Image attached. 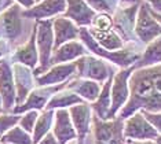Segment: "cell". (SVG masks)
<instances>
[{"label":"cell","instance_id":"cell-13","mask_svg":"<svg viewBox=\"0 0 161 144\" xmlns=\"http://www.w3.org/2000/svg\"><path fill=\"white\" fill-rule=\"evenodd\" d=\"M62 85L55 87V88H50V89H40V91H33L29 95V99L24 104H19L14 109V113H25V111H31V110H40L43 109L46 104V102L48 100V96L51 95V92L58 91Z\"/></svg>","mask_w":161,"mask_h":144},{"label":"cell","instance_id":"cell-11","mask_svg":"<svg viewBox=\"0 0 161 144\" xmlns=\"http://www.w3.org/2000/svg\"><path fill=\"white\" fill-rule=\"evenodd\" d=\"M65 2L66 0H43L40 4L22 11V17L40 19V18L55 15L65 10Z\"/></svg>","mask_w":161,"mask_h":144},{"label":"cell","instance_id":"cell-15","mask_svg":"<svg viewBox=\"0 0 161 144\" xmlns=\"http://www.w3.org/2000/svg\"><path fill=\"white\" fill-rule=\"evenodd\" d=\"M76 66H79L80 74L88 77V78L105 80L106 76H108L106 66L101 61H97L94 58H84L81 61L76 62Z\"/></svg>","mask_w":161,"mask_h":144},{"label":"cell","instance_id":"cell-21","mask_svg":"<svg viewBox=\"0 0 161 144\" xmlns=\"http://www.w3.org/2000/svg\"><path fill=\"white\" fill-rule=\"evenodd\" d=\"M53 121H54V111L53 110H47L37 118L33 129V136H32V140H33V144H37L40 140H42L47 133H50V129L53 126Z\"/></svg>","mask_w":161,"mask_h":144},{"label":"cell","instance_id":"cell-1","mask_svg":"<svg viewBox=\"0 0 161 144\" xmlns=\"http://www.w3.org/2000/svg\"><path fill=\"white\" fill-rule=\"evenodd\" d=\"M149 113L161 111V65L138 70L131 78V99L120 113L121 120L131 117L136 110Z\"/></svg>","mask_w":161,"mask_h":144},{"label":"cell","instance_id":"cell-40","mask_svg":"<svg viewBox=\"0 0 161 144\" xmlns=\"http://www.w3.org/2000/svg\"><path fill=\"white\" fill-rule=\"evenodd\" d=\"M154 141H156L157 144H161V135H158V136H157V137L154 139Z\"/></svg>","mask_w":161,"mask_h":144},{"label":"cell","instance_id":"cell-37","mask_svg":"<svg viewBox=\"0 0 161 144\" xmlns=\"http://www.w3.org/2000/svg\"><path fill=\"white\" fill-rule=\"evenodd\" d=\"M150 3H152L153 8H154L156 11L161 13V0H150Z\"/></svg>","mask_w":161,"mask_h":144},{"label":"cell","instance_id":"cell-6","mask_svg":"<svg viewBox=\"0 0 161 144\" xmlns=\"http://www.w3.org/2000/svg\"><path fill=\"white\" fill-rule=\"evenodd\" d=\"M53 135L58 140V144H68L77 139V133H76V129L73 126V122L68 110L64 109L57 110Z\"/></svg>","mask_w":161,"mask_h":144},{"label":"cell","instance_id":"cell-12","mask_svg":"<svg viewBox=\"0 0 161 144\" xmlns=\"http://www.w3.org/2000/svg\"><path fill=\"white\" fill-rule=\"evenodd\" d=\"M0 93L3 99V107L6 110H10L15 103V92H14L11 70L6 62L0 63Z\"/></svg>","mask_w":161,"mask_h":144},{"label":"cell","instance_id":"cell-7","mask_svg":"<svg viewBox=\"0 0 161 144\" xmlns=\"http://www.w3.org/2000/svg\"><path fill=\"white\" fill-rule=\"evenodd\" d=\"M132 67L123 70V72L117 73L114 77V84H113V95H112V106L110 111H109V120L114 118L116 113L124 106V103L128 99V87H127V80L130 77Z\"/></svg>","mask_w":161,"mask_h":144},{"label":"cell","instance_id":"cell-22","mask_svg":"<svg viewBox=\"0 0 161 144\" xmlns=\"http://www.w3.org/2000/svg\"><path fill=\"white\" fill-rule=\"evenodd\" d=\"M68 88L76 91L79 95H81L84 99L90 102H94L99 96V85L95 81H73Z\"/></svg>","mask_w":161,"mask_h":144},{"label":"cell","instance_id":"cell-17","mask_svg":"<svg viewBox=\"0 0 161 144\" xmlns=\"http://www.w3.org/2000/svg\"><path fill=\"white\" fill-rule=\"evenodd\" d=\"M75 67H76V63L55 66V67L51 69L47 74L39 77L37 83L40 84V85H51V84H54V83L64 81L65 78H68V77L75 72Z\"/></svg>","mask_w":161,"mask_h":144},{"label":"cell","instance_id":"cell-43","mask_svg":"<svg viewBox=\"0 0 161 144\" xmlns=\"http://www.w3.org/2000/svg\"><path fill=\"white\" fill-rule=\"evenodd\" d=\"M35 2H40V0H35Z\"/></svg>","mask_w":161,"mask_h":144},{"label":"cell","instance_id":"cell-26","mask_svg":"<svg viewBox=\"0 0 161 144\" xmlns=\"http://www.w3.org/2000/svg\"><path fill=\"white\" fill-rule=\"evenodd\" d=\"M83 103L81 98L75 93H69V92H64V93H58L53 99H50L48 104H47V110H54V109H64L68 106L79 104Z\"/></svg>","mask_w":161,"mask_h":144},{"label":"cell","instance_id":"cell-2","mask_svg":"<svg viewBox=\"0 0 161 144\" xmlns=\"http://www.w3.org/2000/svg\"><path fill=\"white\" fill-rule=\"evenodd\" d=\"M94 144H123L124 143V120L105 121L92 117Z\"/></svg>","mask_w":161,"mask_h":144},{"label":"cell","instance_id":"cell-34","mask_svg":"<svg viewBox=\"0 0 161 144\" xmlns=\"http://www.w3.org/2000/svg\"><path fill=\"white\" fill-rule=\"evenodd\" d=\"M8 6H13V0H0V14L6 11Z\"/></svg>","mask_w":161,"mask_h":144},{"label":"cell","instance_id":"cell-8","mask_svg":"<svg viewBox=\"0 0 161 144\" xmlns=\"http://www.w3.org/2000/svg\"><path fill=\"white\" fill-rule=\"evenodd\" d=\"M136 33L143 43L152 41L154 37L161 35V26L154 21L150 11L145 4L141 6L136 21Z\"/></svg>","mask_w":161,"mask_h":144},{"label":"cell","instance_id":"cell-18","mask_svg":"<svg viewBox=\"0 0 161 144\" xmlns=\"http://www.w3.org/2000/svg\"><path fill=\"white\" fill-rule=\"evenodd\" d=\"M83 54H84V47L81 44H79L76 41L68 43L55 51L54 56L50 59V65H55V63H59V62L70 61V59H75Z\"/></svg>","mask_w":161,"mask_h":144},{"label":"cell","instance_id":"cell-5","mask_svg":"<svg viewBox=\"0 0 161 144\" xmlns=\"http://www.w3.org/2000/svg\"><path fill=\"white\" fill-rule=\"evenodd\" d=\"M37 44L40 52V67L35 72V74L44 72L50 66L51 48H53V22L51 21L37 22Z\"/></svg>","mask_w":161,"mask_h":144},{"label":"cell","instance_id":"cell-32","mask_svg":"<svg viewBox=\"0 0 161 144\" xmlns=\"http://www.w3.org/2000/svg\"><path fill=\"white\" fill-rule=\"evenodd\" d=\"M94 25H95V28H97V30L105 32V30H109V29H110L112 19H110V17H108V15H99V17L95 18Z\"/></svg>","mask_w":161,"mask_h":144},{"label":"cell","instance_id":"cell-39","mask_svg":"<svg viewBox=\"0 0 161 144\" xmlns=\"http://www.w3.org/2000/svg\"><path fill=\"white\" fill-rule=\"evenodd\" d=\"M68 144H84V140L76 139V140H73V141H70V143H68Z\"/></svg>","mask_w":161,"mask_h":144},{"label":"cell","instance_id":"cell-14","mask_svg":"<svg viewBox=\"0 0 161 144\" xmlns=\"http://www.w3.org/2000/svg\"><path fill=\"white\" fill-rule=\"evenodd\" d=\"M69 6L65 15L75 19L80 25H88L94 18V11L84 3V0H68Z\"/></svg>","mask_w":161,"mask_h":144},{"label":"cell","instance_id":"cell-23","mask_svg":"<svg viewBox=\"0 0 161 144\" xmlns=\"http://www.w3.org/2000/svg\"><path fill=\"white\" fill-rule=\"evenodd\" d=\"M2 144H33L31 133L24 131L21 126H14L7 131L0 139Z\"/></svg>","mask_w":161,"mask_h":144},{"label":"cell","instance_id":"cell-20","mask_svg":"<svg viewBox=\"0 0 161 144\" xmlns=\"http://www.w3.org/2000/svg\"><path fill=\"white\" fill-rule=\"evenodd\" d=\"M14 70H15L17 88H18V96L15 98V100L17 103H21L28 96V92L32 87V77H31V72L19 65L14 66Z\"/></svg>","mask_w":161,"mask_h":144},{"label":"cell","instance_id":"cell-28","mask_svg":"<svg viewBox=\"0 0 161 144\" xmlns=\"http://www.w3.org/2000/svg\"><path fill=\"white\" fill-rule=\"evenodd\" d=\"M39 118V114H37V110H31V111H28L25 114L24 117L19 118V126L24 129V131H26L28 133H32L35 129V125H36V121H37Z\"/></svg>","mask_w":161,"mask_h":144},{"label":"cell","instance_id":"cell-9","mask_svg":"<svg viewBox=\"0 0 161 144\" xmlns=\"http://www.w3.org/2000/svg\"><path fill=\"white\" fill-rule=\"evenodd\" d=\"M80 35H81L83 41L86 43L95 54L101 55V56H106L108 59H110V61L114 62V63H119V65H121V66H128V65L132 63L134 61H136V58H138L135 54L128 52V51H120V52L112 54V52H106L105 50H101V48L94 43L92 37H91L90 33L87 32L86 29H81V30H80Z\"/></svg>","mask_w":161,"mask_h":144},{"label":"cell","instance_id":"cell-36","mask_svg":"<svg viewBox=\"0 0 161 144\" xmlns=\"http://www.w3.org/2000/svg\"><path fill=\"white\" fill-rule=\"evenodd\" d=\"M18 3H19L21 6L26 7V8H31V7H33L35 4V0H17Z\"/></svg>","mask_w":161,"mask_h":144},{"label":"cell","instance_id":"cell-31","mask_svg":"<svg viewBox=\"0 0 161 144\" xmlns=\"http://www.w3.org/2000/svg\"><path fill=\"white\" fill-rule=\"evenodd\" d=\"M95 10L99 11H112L116 0H87Z\"/></svg>","mask_w":161,"mask_h":144},{"label":"cell","instance_id":"cell-19","mask_svg":"<svg viewBox=\"0 0 161 144\" xmlns=\"http://www.w3.org/2000/svg\"><path fill=\"white\" fill-rule=\"evenodd\" d=\"M36 28H37V24L35 25V29H33V33H32L31 40H29L24 47H21L15 54V58L18 61H19L21 63L29 66V67H35L36 63H37V51H36V47H35Z\"/></svg>","mask_w":161,"mask_h":144},{"label":"cell","instance_id":"cell-27","mask_svg":"<svg viewBox=\"0 0 161 144\" xmlns=\"http://www.w3.org/2000/svg\"><path fill=\"white\" fill-rule=\"evenodd\" d=\"M94 36L98 39L102 45L108 50H116V48H120L121 47V40L120 37L116 35L114 32H112L110 29L109 30H105V32H101V30H94Z\"/></svg>","mask_w":161,"mask_h":144},{"label":"cell","instance_id":"cell-35","mask_svg":"<svg viewBox=\"0 0 161 144\" xmlns=\"http://www.w3.org/2000/svg\"><path fill=\"white\" fill-rule=\"evenodd\" d=\"M127 144H157L152 140H128Z\"/></svg>","mask_w":161,"mask_h":144},{"label":"cell","instance_id":"cell-25","mask_svg":"<svg viewBox=\"0 0 161 144\" xmlns=\"http://www.w3.org/2000/svg\"><path fill=\"white\" fill-rule=\"evenodd\" d=\"M161 62V37L153 41L150 45L146 48L145 55L142 61L138 63L139 67H145V66H153Z\"/></svg>","mask_w":161,"mask_h":144},{"label":"cell","instance_id":"cell-33","mask_svg":"<svg viewBox=\"0 0 161 144\" xmlns=\"http://www.w3.org/2000/svg\"><path fill=\"white\" fill-rule=\"evenodd\" d=\"M37 144H58V140L55 139V136L53 133H47Z\"/></svg>","mask_w":161,"mask_h":144},{"label":"cell","instance_id":"cell-16","mask_svg":"<svg viewBox=\"0 0 161 144\" xmlns=\"http://www.w3.org/2000/svg\"><path fill=\"white\" fill-rule=\"evenodd\" d=\"M54 30H55V47L58 48L68 40L75 39L79 35V29L66 18H57L54 21Z\"/></svg>","mask_w":161,"mask_h":144},{"label":"cell","instance_id":"cell-4","mask_svg":"<svg viewBox=\"0 0 161 144\" xmlns=\"http://www.w3.org/2000/svg\"><path fill=\"white\" fill-rule=\"evenodd\" d=\"M158 136V132L145 118L142 113H136L124 124V137L128 140H152Z\"/></svg>","mask_w":161,"mask_h":144},{"label":"cell","instance_id":"cell-24","mask_svg":"<svg viewBox=\"0 0 161 144\" xmlns=\"http://www.w3.org/2000/svg\"><path fill=\"white\" fill-rule=\"evenodd\" d=\"M109 91H110V83L105 84L103 89L98 96L97 103H94V110L101 120H109V111H110V106H112Z\"/></svg>","mask_w":161,"mask_h":144},{"label":"cell","instance_id":"cell-38","mask_svg":"<svg viewBox=\"0 0 161 144\" xmlns=\"http://www.w3.org/2000/svg\"><path fill=\"white\" fill-rule=\"evenodd\" d=\"M150 14H152L153 18H156V19L161 24V14H157V13H154V11H152V10H150Z\"/></svg>","mask_w":161,"mask_h":144},{"label":"cell","instance_id":"cell-41","mask_svg":"<svg viewBox=\"0 0 161 144\" xmlns=\"http://www.w3.org/2000/svg\"><path fill=\"white\" fill-rule=\"evenodd\" d=\"M2 54H3V43L0 41V55H2Z\"/></svg>","mask_w":161,"mask_h":144},{"label":"cell","instance_id":"cell-30","mask_svg":"<svg viewBox=\"0 0 161 144\" xmlns=\"http://www.w3.org/2000/svg\"><path fill=\"white\" fill-rule=\"evenodd\" d=\"M142 114H143L146 120L154 126V129L158 132V135H161V111L160 113H149V111L142 110Z\"/></svg>","mask_w":161,"mask_h":144},{"label":"cell","instance_id":"cell-10","mask_svg":"<svg viewBox=\"0 0 161 144\" xmlns=\"http://www.w3.org/2000/svg\"><path fill=\"white\" fill-rule=\"evenodd\" d=\"M69 115L73 122V126L76 129L77 139L84 140L87 133L90 132V122H91V114L90 107L86 103H79L76 106H72L69 110Z\"/></svg>","mask_w":161,"mask_h":144},{"label":"cell","instance_id":"cell-29","mask_svg":"<svg viewBox=\"0 0 161 144\" xmlns=\"http://www.w3.org/2000/svg\"><path fill=\"white\" fill-rule=\"evenodd\" d=\"M19 115H0V135H4L19 122Z\"/></svg>","mask_w":161,"mask_h":144},{"label":"cell","instance_id":"cell-42","mask_svg":"<svg viewBox=\"0 0 161 144\" xmlns=\"http://www.w3.org/2000/svg\"><path fill=\"white\" fill-rule=\"evenodd\" d=\"M0 103H2V98H0Z\"/></svg>","mask_w":161,"mask_h":144},{"label":"cell","instance_id":"cell-3","mask_svg":"<svg viewBox=\"0 0 161 144\" xmlns=\"http://www.w3.org/2000/svg\"><path fill=\"white\" fill-rule=\"evenodd\" d=\"M21 15H22V11L18 4L10 6L6 11L0 14V37H6L10 41H15L22 35L24 25Z\"/></svg>","mask_w":161,"mask_h":144}]
</instances>
